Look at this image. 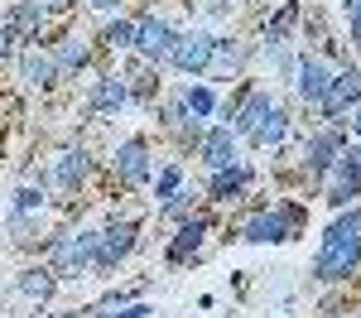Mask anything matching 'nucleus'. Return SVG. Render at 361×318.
Returning a JSON list of instances; mask_svg holds the SVG:
<instances>
[{"label": "nucleus", "instance_id": "obj_1", "mask_svg": "<svg viewBox=\"0 0 361 318\" xmlns=\"http://www.w3.org/2000/svg\"><path fill=\"white\" fill-rule=\"evenodd\" d=\"M357 265H361V207H347L333 227L323 231L313 275H318L323 285H342L347 275H357Z\"/></svg>", "mask_w": 361, "mask_h": 318}, {"label": "nucleus", "instance_id": "obj_2", "mask_svg": "<svg viewBox=\"0 0 361 318\" xmlns=\"http://www.w3.org/2000/svg\"><path fill=\"white\" fill-rule=\"evenodd\" d=\"M92 260H97V231L68 227V231H58L54 241H49V265L58 270V280H78V275H87Z\"/></svg>", "mask_w": 361, "mask_h": 318}, {"label": "nucleus", "instance_id": "obj_3", "mask_svg": "<svg viewBox=\"0 0 361 318\" xmlns=\"http://www.w3.org/2000/svg\"><path fill=\"white\" fill-rule=\"evenodd\" d=\"M342 149H347V130H342V126H323V130H313V135L304 140V178H308V183H323Z\"/></svg>", "mask_w": 361, "mask_h": 318}, {"label": "nucleus", "instance_id": "obj_4", "mask_svg": "<svg viewBox=\"0 0 361 318\" xmlns=\"http://www.w3.org/2000/svg\"><path fill=\"white\" fill-rule=\"evenodd\" d=\"M212 49H217V39L207 34V29H193V34H178L173 39V49H169V68H178V73H188V78H197V73H207L212 68Z\"/></svg>", "mask_w": 361, "mask_h": 318}, {"label": "nucleus", "instance_id": "obj_5", "mask_svg": "<svg viewBox=\"0 0 361 318\" xmlns=\"http://www.w3.org/2000/svg\"><path fill=\"white\" fill-rule=\"evenodd\" d=\"M135 241H140V222H130V217L102 227L97 231V260H92V270H116L121 260L135 251Z\"/></svg>", "mask_w": 361, "mask_h": 318}, {"label": "nucleus", "instance_id": "obj_6", "mask_svg": "<svg viewBox=\"0 0 361 318\" xmlns=\"http://www.w3.org/2000/svg\"><path fill=\"white\" fill-rule=\"evenodd\" d=\"M294 231H299V207H265L241 227V236L255 246H275V241H289Z\"/></svg>", "mask_w": 361, "mask_h": 318}, {"label": "nucleus", "instance_id": "obj_7", "mask_svg": "<svg viewBox=\"0 0 361 318\" xmlns=\"http://www.w3.org/2000/svg\"><path fill=\"white\" fill-rule=\"evenodd\" d=\"M173 39H178V29L169 25L164 15H140V20H135V39H130V49H135L145 63H164L169 49H173Z\"/></svg>", "mask_w": 361, "mask_h": 318}, {"label": "nucleus", "instance_id": "obj_8", "mask_svg": "<svg viewBox=\"0 0 361 318\" xmlns=\"http://www.w3.org/2000/svg\"><path fill=\"white\" fill-rule=\"evenodd\" d=\"M333 78H337V68L323 54H304L294 63V92H299V102H308V106H318V102L328 97Z\"/></svg>", "mask_w": 361, "mask_h": 318}, {"label": "nucleus", "instance_id": "obj_9", "mask_svg": "<svg viewBox=\"0 0 361 318\" xmlns=\"http://www.w3.org/2000/svg\"><path fill=\"white\" fill-rule=\"evenodd\" d=\"M357 102H361V73L347 63V68H337V78H333V87H328V97L318 102V111H323L328 126H337L347 111H357Z\"/></svg>", "mask_w": 361, "mask_h": 318}, {"label": "nucleus", "instance_id": "obj_10", "mask_svg": "<svg viewBox=\"0 0 361 318\" xmlns=\"http://www.w3.org/2000/svg\"><path fill=\"white\" fill-rule=\"evenodd\" d=\"M87 173H92V159H87L82 145H68V149H58L54 159H49V178H54V188H63V193H78L87 183Z\"/></svg>", "mask_w": 361, "mask_h": 318}, {"label": "nucleus", "instance_id": "obj_11", "mask_svg": "<svg viewBox=\"0 0 361 318\" xmlns=\"http://www.w3.org/2000/svg\"><path fill=\"white\" fill-rule=\"evenodd\" d=\"M111 164H116V178L130 183V188L149 183V173H154V159H149V145H145V140H121Z\"/></svg>", "mask_w": 361, "mask_h": 318}, {"label": "nucleus", "instance_id": "obj_12", "mask_svg": "<svg viewBox=\"0 0 361 318\" xmlns=\"http://www.w3.org/2000/svg\"><path fill=\"white\" fill-rule=\"evenodd\" d=\"M197 159L207 164V173L236 164V130H231V126H207L202 140H197Z\"/></svg>", "mask_w": 361, "mask_h": 318}, {"label": "nucleus", "instance_id": "obj_13", "mask_svg": "<svg viewBox=\"0 0 361 318\" xmlns=\"http://www.w3.org/2000/svg\"><path fill=\"white\" fill-rule=\"evenodd\" d=\"M246 188H250V169H246V164L212 169V178H207V198H212V202H236Z\"/></svg>", "mask_w": 361, "mask_h": 318}, {"label": "nucleus", "instance_id": "obj_14", "mask_svg": "<svg viewBox=\"0 0 361 318\" xmlns=\"http://www.w3.org/2000/svg\"><path fill=\"white\" fill-rule=\"evenodd\" d=\"M15 289L25 299H34V304H44V299H54V289H58V270L54 265H25L15 275Z\"/></svg>", "mask_w": 361, "mask_h": 318}, {"label": "nucleus", "instance_id": "obj_15", "mask_svg": "<svg viewBox=\"0 0 361 318\" xmlns=\"http://www.w3.org/2000/svg\"><path fill=\"white\" fill-rule=\"evenodd\" d=\"M92 106H97V111H121V106H130V82H126L121 73H102V78L92 82Z\"/></svg>", "mask_w": 361, "mask_h": 318}, {"label": "nucleus", "instance_id": "obj_16", "mask_svg": "<svg viewBox=\"0 0 361 318\" xmlns=\"http://www.w3.org/2000/svg\"><path fill=\"white\" fill-rule=\"evenodd\" d=\"M202 236H207V217H183L178 231H173V241H169V260H173V265H183L188 256H197Z\"/></svg>", "mask_w": 361, "mask_h": 318}, {"label": "nucleus", "instance_id": "obj_17", "mask_svg": "<svg viewBox=\"0 0 361 318\" xmlns=\"http://www.w3.org/2000/svg\"><path fill=\"white\" fill-rule=\"evenodd\" d=\"M20 73H25L29 87H54L58 78H63L54 54H44V49H25V54H20Z\"/></svg>", "mask_w": 361, "mask_h": 318}, {"label": "nucleus", "instance_id": "obj_18", "mask_svg": "<svg viewBox=\"0 0 361 318\" xmlns=\"http://www.w3.org/2000/svg\"><path fill=\"white\" fill-rule=\"evenodd\" d=\"M54 63H58V73H82L87 63H92V44H87L82 34H68L54 49Z\"/></svg>", "mask_w": 361, "mask_h": 318}, {"label": "nucleus", "instance_id": "obj_19", "mask_svg": "<svg viewBox=\"0 0 361 318\" xmlns=\"http://www.w3.org/2000/svg\"><path fill=\"white\" fill-rule=\"evenodd\" d=\"M39 25H44V5H39V0H20V5H15V15H10V39H34V34H39Z\"/></svg>", "mask_w": 361, "mask_h": 318}, {"label": "nucleus", "instance_id": "obj_20", "mask_svg": "<svg viewBox=\"0 0 361 318\" xmlns=\"http://www.w3.org/2000/svg\"><path fill=\"white\" fill-rule=\"evenodd\" d=\"M284 135H289V116H284V111L275 106V111L265 116V121H260V126L250 130L246 140L255 145V149H275V145H284Z\"/></svg>", "mask_w": 361, "mask_h": 318}, {"label": "nucleus", "instance_id": "obj_21", "mask_svg": "<svg viewBox=\"0 0 361 318\" xmlns=\"http://www.w3.org/2000/svg\"><path fill=\"white\" fill-rule=\"evenodd\" d=\"M241 63H246V49H241L236 39H217V49H212V68H207V73L231 78V73H241Z\"/></svg>", "mask_w": 361, "mask_h": 318}, {"label": "nucleus", "instance_id": "obj_22", "mask_svg": "<svg viewBox=\"0 0 361 318\" xmlns=\"http://www.w3.org/2000/svg\"><path fill=\"white\" fill-rule=\"evenodd\" d=\"M178 102H183L188 116H197V121H207V116L217 111V92H212V87H202V82L183 87V92H178Z\"/></svg>", "mask_w": 361, "mask_h": 318}, {"label": "nucleus", "instance_id": "obj_23", "mask_svg": "<svg viewBox=\"0 0 361 318\" xmlns=\"http://www.w3.org/2000/svg\"><path fill=\"white\" fill-rule=\"evenodd\" d=\"M39 231V212H10V241L15 246H29Z\"/></svg>", "mask_w": 361, "mask_h": 318}, {"label": "nucleus", "instance_id": "obj_24", "mask_svg": "<svg viewBox=\"0 0 361 318\" xmlns=\"http://www.w3.org/2000/svg\"><path fill=\"white\" fill-rule=\"evenodd\" d=\"M130 39H135V25H130V20H111L106 34H102V44L116 49V54H121V49H130Z\"/></svg>", "mask_w": 361, "mask_h": 318}, {"label": "nucleus", "instance_id": "obj_25", "mask_svg": "<svg viewBox=\"0 0 361 318\" xmlns=\"http://www.w3.org/2000/svg\"><path fill=\"white\" fill-rule=\"evenodd\" d=\"M44 188H34V183H25V188H15V212H44Z\"/></svg>", "mask_w": 361, "mask_h": 318}, {"label": "nucleus", "instance_id": "obj_26", "mask_svg": "<svg viewBox=\"0 0 361 318\" xmlns=\"http://www.w3.org/2000/svg\"><path fill=\"white\" fill-rule=\"evenodd\" d=\"M178 183H183V169H178V164H169V169L159 173V183H154V198L169 202L173 193H178Z\"/></svg>", "mask_w": 361, "mask_h": 318}, {"label": "nucleus", "instance_id": "obj_27", "mask_svg": "<svg viewBox=\"0 0 361 318\" xmlns=\"http://www.w3.org/2000/svg\"><path fill=\"white\" fill-rule=\"evenodd\" d=\"M337 164H342V169H347V173H352V178L361 183V140H357V145H347V149L337 154Z\"/></svg>", "mask_w": 361, "mask_h": 318}, {"label": "nucleus", "instance_id": "obj_28", "mask_svg": "<svg viewBox=\"0 0 361 318\" xmlns=\"http://www.w3.org/2000/svg\"><path fill=\"white\" fill-rule=\"evenodd\" d=\"M342 5H347V29H352V39L361 49V0H342Z\"/></svg>", "mask_w": 361, "mask_h": 318}, {"label": "nucleus", "instance_id": "obj_29", "mask_svg": "<svg viewBox=\"0 0 361 318\" xmlns=\"http://www.w3.org/2000/svg\"><path fill=\"white\" fill-rule=\"evenodd\" d=\"M188 207H193V193H173V198L164 202V212H169V217H183Z\"/></svg>", "mask_w": 361, "mask_h": 318}, {"label": "nucleus", "instance_id": "obj_30", "mask_svg": "<svg viewBox=\"0 0 361 318\" xmlns=\"http://www.w3.org/2000/svg\"><path fill=\"white\" fill-rule=\"evenodd\" d=\"M111 318H149V309H145V304H126V309L111 314Z\"/></svg>", "mask_w": 361, "mask_h": 318}, {"label": "nucleus", "instance_id": "obj_31", "mask_svg": "<svg viewBox=\"0 0 361 318\" xmlns=\"http://www.w3.org/2000/svg\"><path fill=\"white\" fill-rule=\"evenodd\" d=\"M92 10H102V15H116V10H121V0H92Z\"/></svg>", "mask_w": 361, "mask_h": 318}, {"label": "nucleus", "instance_id": "obj_32", "mask_svg": "<svg viewBox=\"0 0 361 318\" xmlns=\"http://www.w3.org/2000/svg\"><path fill=\"white\" fill-rule=\"evenodd\" d=\"M5 58H10V29L0 25V63H5Z\"/></svg>", "mask_w": 361, "mask_h": 318}, {"label": "nucleus", "instance_id": "obj_33", "mask_svg": "<svg viewBox=\"0 0 361 318\" xmlns=\"http://www.w3.org/2000/svg\"><path fill=\"white\" fill-rule=\"evenodd\" d=\"M39 5H44V10H63L68 0H39Z\"/></svg>", "mask_w": 361, "mask_h": 318}, {"label": "nucleus", "instance_id": "obj_34", "mask_svg": "<svg viewBox=\"0 0 361 318\" xmlns=\"http://www.w3.org/2000/svg\"><path fill=\"white\" fill-rule=\"evenodd\" d=\"M352 135H357V140H361V111L352 116Z\"/></svg>", "mask_w": 361, "mask_h": 318}, {"label": "nucleus", "instance_id": "obj_35", "mask_svg": "<svg viewBox=\"0 0 361 318\" xmlns=\"http://www.w3.org/2000/svg\"><path fill=\"white\" fill-rule=\"evenodd\" d=\"M357 270H361V265H357Z\"/></svg>", "mask_w": 361, "mask_h": 318}]
</instances>
